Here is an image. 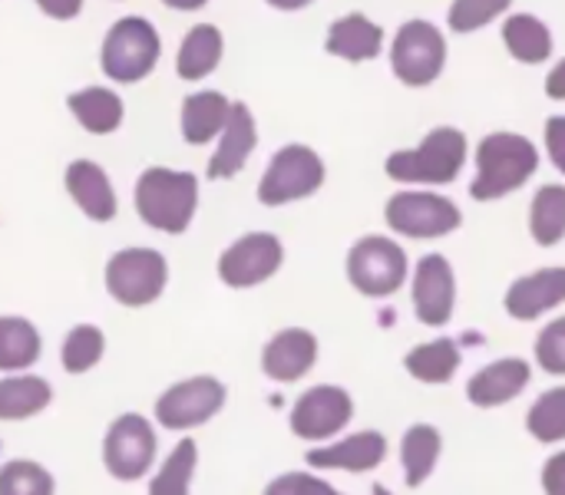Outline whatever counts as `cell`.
Returning <instances> with one entry per match:
<instances>
[{"instance_id":"obj_1","label":"cell","mask_w":565,"mask_h":495,"mask_svg":"<svg viewBox=\"0 0 565 495\" xmlns=\"http://www.w3.org/2000/svg\"><path fill=\"white\" fill-rule=\"evenodd\" d=\"M477 175L470 182L473 202H500L520 192L540 172V149L520 132H490L477 146Z\"/></svg>"},{"instance_id":"obj_2","label":"cell","mask_w":565,"mask_h":495,"mask_svg":"<svg viewBox=\"0 0 565 495\" xmlns=\"http://www.w3.org/2000/svg\"><path fill=\"white\" fill-rule=\"evenodd\" d=\"M467 155H470V146H467L463 129L437 126L420 139V146L391 152L384 162V172H387V179H394L401 185L437 189V185H450L460 179Z\"/></svg>"},{"instance_id":"obj_3","label":"cell","mask_w":565,"mask_h":495,"mask_svg":"<svg viewBox=\"0 0 565 495\" xmlns=\"http://www.w3.org/2000/svg\"><path fill=\"white\" fill-rule=\"evenodd\" d=\"M199 208V179L192 172L149 165L136 182V212L139 218L162 232V235H182L189 232Z\"/></svg>"},{"instance_id":"obj_4","label":"cell","mask_w":565,"mask_h":495,"mask_svg":"<svg viewBox=\"0 0 565 495\" xmlns=\"http://www.w3.org/2000/svg\"><path fill=\"white\" fill-rule=\"evenodd\" d=\"M344 275L361 298L387 301L411 281V258L401 241L387 235H364L348 248Z\"/></svg>"},{"instance_id":"obj_5","label":"cell","mask_w":565,"mask_h":495,"mask_svg":"<svg viewBox=\"0 0 565 495\" xmlns=\"http://www.w3.org/2000/svg\"><path fill=\"white\" fill-rule=\"evenodd\" d=\"M228 403V387L212 374L175 380L156 397L152 417L169 433H192L209 427Z\"/></svg>"},{"instance_id":"obj_6","label":"cell","mask_w":565,"mask_h":495,"mask_svg":"<svg viewBox=\"0 0 565 495\" xmlns=\"http://www.w3.org/2000/svg\"><path fill=\"white\" fill-rule=\"evenodd\" d=\"M324 179H328L324 159L311 146L288 142L271 155L268 169L262 172L258 202L265 208H281V205H291V202H305V198L321 192Z\"/></svg>"},{"instance_id":"obj_7","label":"cell","mask_w":565,"mask_h":495,"mask_svg":"<svg viewBox=\"0 0 565 495\" xmlns=\"http://www.w3.org/2000/svg\"><path fill=\"white\" fill-rule=\"evenodd\" d=\"M384 222L394 235L430 241L447 238L463 225V212L454 198L434 192V189H401L384 205Z\"/></svg>"},{"instance_id":"obj_8","label":"cell","mask_w":565,"mask_h":495,"mask_svg":"<svg viewBox=\"0 0 565 495\" xmlns=\"http://www.w3.org/2000/svg\"><path fill=\"white\" fill-rule=\"evenodd\" d=\"M106 291L122 308H149L169 288V261L156 248H122L106 261Z\"/></svg>"},{"instance_id":"obj_9","label":"cell","mask_w":565,"mask_h":495,"mask_svg":"<svg viewBox=\"0 0 565 495\" xmlns=\"http://www.w3.org/2000/svg\"><path fill=\"white\" fill-rule=\"evenodd\" d=\"M358 407L354 397L348 394V387L341 384H315L305 394H298V400L288 410V430L295 440L321 446L331 443L338 437H344V430L351 427Z\"/></svg>"},{"instance_id":"obj_10","label":"cell","mask_w":565,"mask_h":495,"mask_svg":"<svg viewBox=\"0 0 565 495\" xmlns=\"http://www.w3.org/2000/svg\"><path fill=\"white\" fill-rule=\"evenodd\" d=\"M159 437L142 413H122L103 437V466L116 483H139L156 466Z\"/></svg>"},{"instance_id":"obj_11","label":"cell","mask_w":565,"mask_h":495,"mask_svg":"<svg viewBox=\"0 0 565 495\" xmlns=\"http://www.w3.org/2000/svg\"><path fill=\"white\" fill-rule=\"evenodd\" d=\"M103 73L116 83H139L159 63V33L146 17H122L109 26L99 53Z\"/></svg>"},{"instance_id":"obj_12","label":"cell","mask_w":565,"mask_h":495,"mask_svg":"<svg viewBox=\"0 0 565 495\" xmlns=\"http://www.w3.org/2000/svg\"><path fill=\"white\" fill-rule=\"evenodd\" d=\"M447 66V36L430 20H407L391 46V69L404 86H430Z\"/></svg>"},{"instance_id":"obj_13","label":"cell","mask_w":565,"mask_h":495,"mask_svg":"<svg viewBox=\"0 0 565 495\" xmlns=\"http://www.w3.org/2000/svg\"><path fill=\"white\" fill-rule=\"evenodd\" d=\"M285 265V245L271 232H248L235 238L222 255H218V281L232 291H252L271 281Z\"/></svg>"},{"instance_id":"obj_14","label":"cell","mask_w":565,"mask_h":495,"mask_svg":"<svg viewBox=\"0 0 565 495\" xmlns=\"http://www.w3.org/2000/svg\"><path fill=\"white\" fill-rule=\"evenodd\" d=\"M457 271L447 255H420L411 268V304L424 327H447L457 314Z\"/></svg>"},{"instance_id":"obj_15","label":"cell","mask_w":565,"mask_h":495,"mask_svg":"<svg viewBox=\"0 0 565 495\" xmlns=\"http://www.w3.org/2000/svg\"><path fill=\"white\" fill-rule=\"evenodd\" d=\"M391 443L381 430H354L344 433L331 443L311 446L305 453L308 470L315 473H348V476H364L374 473L387 463Z\"/></svg>"},{"instance_id":"obj_16","label":"cell","mask_w":565,"mask_h":495,"mask_svg":"<svg viewBox=\"0 0 565 495\" xmlns=\"http://www.w3.org/2000/svg\"><path fill=\"white\" fill-rule=\"evenodd\" d=\"M321 357V341L308 327H281L262 347V374L271 384H301Z\"/></svg>"},{"instance_id":"obj_17","label":"cell","mask_w":565,"mask_h":495,"mask_svg":"<svg viewBox=\"0 0 565 495\" xmlns=\"http://www.w3.org/2000/svg\"><path fill=\"white\" fill-rule=\"evenodd\" d=\"M533 384V364L526 357H497L470 374L463 394L477 410H503L520 400Z\"/></svg>"},{"instance_id":"obj_18","label":"cell","mask_w":565,"mask_h":495,"mask_svg":"<svg viewBox=\"0 0 565 495\" xmlns=\"http://www.w3.org/2000/svg\"><path fill=\"white\" fill-rule=\"evenodd\" d=\"M565 304V268L550 265L540 271H530L516 281H510L503 294V311L510 321L533 324Z\"/></svg>"},{"instance_id":"obj_19","label":"cell","mask_w":565,"mask_h":495,"mask_svg":"<svg viewBox=\"0 0 565 495\" xmlns=\"http://www.w3.org/2000/svg\"><path fill=\"white\" fill-rule=\"evenodd\" d=\"M258 146V129H255V116L245 103H232V116L218 136V149L215 155L209 159V169L205 175L212 182H222V179H235L245 165H248V155L255 152Z\"/></svg>"},{"instance_id":"obj_20","label":"cell","mask_w":565,"mask_h":495,"mask_svg":"<svg viewBox=\"0 0 565 495\" xmlns=\"http://www.w3.org/2000/svg\"><path fill=\"white\" fill-rule=\"evenodd\" d=\"M66 192L76 202V208L89 218V222H113L119 212V198L116 189L106 175L103 165L89 162V159H76L66 165Z\"/></svg>"},{"instance_id":"obj_21","label":"cell","mask_w":565,"mask_h":495,"mask_svg":"<svg viewBox=\"0 0 565 495\" xmlns=\"http://www.w3.org/2000/svg\"><path fill=\"white\" fill-rule=\"evenodd\" d=\"M381 46H384V30L381 23H374L367 13L354 10V13H344L331 23L328 30V40H324V50L331 56H341L348 63H367L374 56H381Z\"/></svg>"},{"instance_id":"obj_22","label":"cell","mask_w":565,"mask_h":495,"mask_svg":"<svg viewBox=\"0 0 565 495\" xmlns=\"http://www.w3.org/2000/svg\"><path fill=\"white\" fill-rule=\"evenodd\" d=\"M401 470H404V483L407 489H424L444 456V433L434 423H414L404 430L401 437Z\"/></svg>"},{"instance_id":"obj_23","label":"cell","mask_w":565,"mask_h":495,"mask_svg":"<svg viewBox=\"0 0 565 495\" xmlns=\"http://www.w3.org/2000/svg\"><path fill=\"white\" fill-rule=\"evenodd\" d=\"M463 364V351L454 337H437V341H424L417 347H411L404 354V370L411 380L424 384V387H447L454 384V377L460 374Z\"/></svg>"},{"instance_id":"obj_24","label":"cell","mask_w":565,"mask_h":495,"mask_svg":"<svg viewBox=\"0 0 565 495\" xmlns=\"http://www.w3.org/2000/svg\"><path fill=\"white\" fill-rule=\"evenodd\" d=\"M53 387L40 374H3L0 377V423H26L50 410Z\"/></svg>"},{"instance_id":"obj_25","label":"cell","mask_w":565,"mask_h":495,"mask_svg":"<svg viewBox=\"0 0 565 495\" xmlns=\"http://www.w3.org/2000/svg\"><path fill=\"white\" fill-rule=\"evenodd\" d=\"M232 116V99L218 89H202L182 99V139L189 146H205L222 136Z\"/></svg>"},{"instance_id":"obj_26","label":"cell","mask_w":565,"mask_h":495,"mask_svg":"<svg viewBox=\"0 0 565 495\" xmlns=\"http://www.w3.org/2000/svg\"><path fill=\"white\" fill-rule=\"evenodd\" d=\"M43 354V337L33 321L0 314V374H26Z\"/></svg>"},{"instance_id":"obj_27","label":"cell","mask_w":565,"mask_h":495,"mask_svg":"<svg viewBox=\"0 0 565 495\" xmlns=\"http://www.w3.org/2000/svg\"><path fill=\"white\" fill-rule=\"evenodd\" d=\"M66 106L76 116V122L93 136H109L122 122V99L103 86H86L79 93H70Z\"/></svg>"},{"instance_id":"obj_28","label":"cell","mask_w":565,"mask_h":495,"mask_svg":"<svg viewBox=\"0 0 565 495\" xmlns=\"http://www.w3.org/2000/svg\"><path fill=\"white\" fill-rule=\"evenodd\" d=\"M503 43H507L510 56L520 60V63H526V66L546 63L553 56V33L533 13H513V17H507V23H503Z\"/></svg>"},{"instance_id":"obj_29","label":"cell","mask_w":565,"mask_h":495,"mask_svg":"<svg viewBox=\"0 0 565 495\" xmlns=\"http://www.w3.org/2000/svg\"><path fill=\"white\" fill-rule=\"evenodd\" d=\"M222 50H225V40H222L218 26H212V23L192 26L182 36L179 56H175L179 76L182 79H202V76H209L222 63Z\"/></svg>"},{"instance_id":"obj_30","label":"cell","mask_w":565,"mask_h":495,"mask_svg":"<svg viewBox=\"0 0 565 495\" xmlns=\"http://www.w3.org/2000/svg\"><path fill=\"white\" fill-rule=\"evenodd\" d=\"M199 470V443L182 437L149 480V495H189Z\"/></svg>"},{"instance_id":"obj_31","label":"cell","mask_w":565,"mask_h":495,"mask_svg":"<svg viewBox=\"0 0 565 495\" xmlns=\"http://www.w3.org/2000/svg\"><path fill=\"white\" fill-rule=\"evenodd\" d=\"M530 235L540 248H556L565 238V185H540L530 202Z\"/></svg>"},{"instance_id":"obj_32","label":"cell","mask_w":565,"mask_h":495,"mask_svg":"<svg viewBox=\"0 0 565 495\" xmlns=\"http://www.w3.org/2000/svg\"><path fill=\"white\" fill-rule=\"evenodd\" d=\"M106 357V334L96 324H73L60 344V364L70 377L89 374Z\"/></svg>"},{"instance_id":"obj_33","label":"cell","mask_w":565,"mask_h":495,"mask_svg":"<svg viewBox=\"0 0 565 495\" xmlns=\"http://www.w3.org/2000/svg\"><path fill=\"white\" fill-rule=\"evenodd\" d=\"M526 433L540 446L565 443V384L543 390L526 410Z\"/></svg>"},{"instance_id":"obj_34","label":"cell","mask_w":565,"mask_h":495,"mask_svg":"<svg viewBox=\"0 0 565 495\" xmlns=\"http://www.w3.org/2000/svg\"><path fill=\"white\" fill-rule=\"evenodd\" d=\"M0 495H56V480L36 460H7L0 466Z\"/></svg>"},{"instance_id":"obj_35","label":"cell","mask_w":565,"mask_h":495,"mask_svg":"<svg viewBox=\"0 0 565 495\" xmlns=\"http://www.w3.org/2000/svg\"><path fill=\"white\" fill-rule=\"evenodd\" d=\"M513 7V0H454L447 10V23L454 33H473L497 17H503Z\"/></svg>"},{"instance_id":"obj_36","label":"cell","mask_w":565,"mask_h":495,"mask_svg":"<svg viewBox=\"0 0 565 495\" xmlns=\"http://www.w3.org/2000/svg\"><path fill=\"white\" fill-rule=\"evenodd\" d=\"M533 364L550 377H565V314L540 327V337L533 344Z\"/></svg>"},{"instance_id":"obj_37","label":"cell","mask_w":565,"mask_h":495,"mask_svg":"<svg viewBox=\"0 0 565 495\" xmlns=\"http://www.w3.org/2000/svg\"><path fill=\"white\" fill-rule=\"evenodd\" d=\"M262 495H344L338 486H331L328 480H321L318 473H301V470H288L281 476H275Z\"/></svg>"},{"instance_id":"obj_38","label":"cell","mask_w":565,"mask_h":495,"mask_svg":"<svg viewBox=\"0 0 565 495\" xmlns=\"http://www.w3.org/2000/svg\"><path fill=\"white\" fill-rule=\"evenodd\" d=\"M543 139H546V155H550V162L556 165V172H563L565 175V116H550V119H546Z\"/></svg>"},{"instance_id":"obj_39","label":"cell","mask_w":565,"mask_h":495,"mask_svg":"<svg viewBox=\"0 0 565 495\" xmlns=\"http://www.w3.org/2000/svg\"><path fill=\"white\" fill-rule=\"evenodd\" d=\"M540 486L546 495H565V450H556L553 456H546V463L540 470Z\"/></svg>"},{"instance_id":"obj_40","label":"cell","mask_w":565,"mask_h":495,"mask_svg":"<svg viewBox=\"0 0 565 495\" xmlns=\"http://www.w3.org/2000/svg\"><path fill=\"white\" fill-rule=\"evenodd\" d=\"M36 7L53 20H73L83 10V0H36Z\"/></svg>"},{"instance_id":"obj_41","label":"cell","mask_w":565,"mask_h":495,"mask_svg":"<svg viewBox=\"0 0 565 495\" xmlns=\"http://www.w3.org/2000/svg\"><path fill=\"white\" fill-rule=\"evenodd\" d=\"M546 96L550 99H565V60H559L550 76H546Z\"/></svg>"},{"instance_id":"obj_42","label":"cell","mask_w":565,"mask_h":495,"mask_svg":"<svg viewBox=\"0 0 565 495\" xmlns=\"http://www.w3.org/2000/svg\"><path fill=\"white\" fill-rule=\"evenodd\" d=\"M166 7H172V10H199V7H205L209 0H162Z\"/></svg>"},{"instance_id":"obj_43","label":"cell","mask_w":565,"mask_h":495,"mask_svg":"<svg viewBox=\"0 0 565 495\" xmlns=\"http://www.w3.org/2000/svg\"><path fill=\"white\" fill-rule=\"evenodd\" d=\"M265 3H271L275 10H301V7H308L315 0H265Z\"/></svg>"},{"instance_id":"obj_44","label":"cell","mask_w":565,"mask_h":495,"mask_svg":"<svg viewBox=\"0 0 565 495\" xmlns=\"http://www.w3.org/2000/svg\"><path fill=\"white\" fill-rule=\"evenodd\" d=\"M367 495H394V493H391L387 486H371V493Z\"/></svg>"},{"instance_id":"obj_45","label":"cell","mask_w":565,"mask_h":495,"mask_svg":"<svg viewBox=\"0 0 565 495\" xmlns=\"http://www.w3.org/2000/svg\"><path fill=\"white\" fill-rule=\"evenodd\" d=\"M0 450H3V443H0Z\"/></svg>"}]
</instances>
